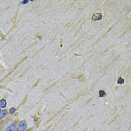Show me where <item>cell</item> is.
<instances>
[{
  "label": "cell",
  "instance_id": "52a82bcc",
  "mask_svg": "<svg viewBox=\"0 0 131 131\" xmlns=\"http://www.w3.org/2000/svg\"><path fill=\"white\" fill-rule=\"evenodd\" d=\"M15 112H16V109L14 107H12V108H10V110H9V114L13 115V114L15 113Z\"/></svg>",
  "mask_w": 131,
  "mask_h": 131
},
{
  "label": "cell",
  "instance_id": "7a4b0ae2",
  "mask_svg": "<svg viewBox=\"0 0 131 131\" xmlns=\"http://www.w3.org/2000/svg\"><path fill=\"white\" fill-rule=\"evenodd\" d=\"M17 121H16V122H14V123L10 124L6 128L5 131H16L17 130Z\"/></svg>",
  "mask_w": 131,
  "mask_h": 131
},
{
  "label": "cell",
  "instance_id": "5b68a950",
  "mask_svg": "<svg viewBox=\"0 0 131 131\" xmlns=\"http://www.w3.org/2000/svg\"><path fill=\"white\" fill-rule=\"evenodd\" d=\"M7 115H8V111H7V110H2V111L1 112V113H0V120H1L2 118H5Z\"/></svg>",
  "mask_w": 131,
  "mask_h": 131
},
{
  "label": "cell",
  "instance_id": "277c9868",
  "mask_svg": "<svg viewBox=\"0 0 131 131\" xmlns=\"http://www.w3.org/2000/svg\"><path fill=\"white\" fill-rule=\"evenodd\" d=\"M7 106V102L5 99H2L0 101V108H3L5 109Z\"/></svg>",
  "mask_w": 131,
  "mask_h": 131
},
{
  "label": "cell",
  "instance_id": "6da1fadb",
  "mask_svg": "<svg viewBox=\"0 0 131 131\" xmlns=\"http://www.w3.org/2000/svg\"><path fill=\"white\" fill-rule=\"evenodd\" d=\"M26 130H27V122L25 120H22L17 124L16 131H24Z\"/></svg>",
  "mask_w": 131,
  "mask_h": 131
},
{
  "label": "cell",
  "instance_id": "8fae6325",
  "mask_svg": "<svg viewBox=\"0 0 131 131\" xmlns=\"http://www.w3.org/2000/svg\"><path fill=\"white\" fill-rule=\"evenodd\" d=\"M1 112H2V110H1V109H0V113H1Z\"/></svg>",
  "mask_w": 131,
  "mask_h": 131
},
{
  "label": "cell",
  "instance_id": "8992f818",
  "mask_svg": "<svg viewBox=\"0 0 131 131\" xmlns=\"http://www.w3.org/2000/svg\"><path fill=\"white\" fill-rule=\"evenodd\" d=\"M105 95H106V92L103 91V90H101V91H99V96H100L101 97H104Z\"/></svg>",
  "mask_w": 131,
  "mask_h": 131
},
{
  "label": "cell",
  "instance_id": "7c38bea8",
  "mask_svg": "<svg viewBox=\"0 0 131 131\" xmlns=\"http://www.w3.org/2000/svg\"><path fill=\"white\" fill-rule=\"evenodd\" d=\"M0 131H1V130H0Z\"/></svg>",
  "mask_w": 131,
  "mask_h": 131
},
{
  "label": "cell",
  "instance_id": "ba28073f",
  "mask_svg": "<svg viewBox=\"0 0 131 131\" xmlns=\"http://www.w3.org/2000/svg\"><path fill=\"white\" fill-rule=\"evenodd\" d=\"M118 84H124V80L122 79L121 77H120V78L118 80Z\"/></svg>",
  "mask_w": 131,
  "mask_h": 131
},
{
  "label": "cell",
  "instance_id": "9c48e42d",
  "mask_svg": "<svg viewBox=\"0 0 131 131\" xmlns=\"http://www.w3.org/2000/svg\"><path fill=\"white\" fill-rule=\"evenodd\" d=\"M28 2H29V1H23L21 3H22V4H26V3H28Z\"/></svg>",
  "mask_w": 131,
  "mask_h": 131
},
{
  "label": "cell",
  "instance_id": "30bf717a",
  "mask_svg": "<svg viewBox=\"0 0 131 131\" xmlns=\"http://www.w3.org/2000/svg\"><path fill=\"white\" fill-rule=\"evenodd\" d=\"M33 130V128H30V129H27V130H26L24 131H32Z\"/></svg>",
  "mask_w": 131,
  "mask_h": 131
},
{
  "label": "cell",
  "instance_id": "3957f363",
  "mask_svg": "<svg viewBox=\"0 0 131 131\" xmlns=\"http://www.w3.org/2000/svg\"><path fill=\"white\" fill-rule=\"evenodd\" d=\"M102 17H103V15L101 13H95L92 16V20L94 21H99L102 19Z\"/></svg>",
  "mask_w": 131,
  "mask_h": 131
}]
</instances>
